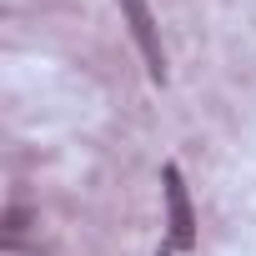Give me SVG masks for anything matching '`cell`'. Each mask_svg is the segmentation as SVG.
I'll use <instances>...</instances> for the list:
<instances>
[{
	"label": "cell",
	"instance_id": "obj_2",
	"mask_svg": "<svg viewBox=\"0 0 256 256\" xmlns=\"http://www.w3.org/2000/svg\"><path fill=\"white\" fill-rule=\"evenodd\" d=\"M120 16H126L131 40H136V50H141V60H146V76H151L156 86H166V50H161V26H156L151 6H146V0H120Z\"/></svg>",
	"mask_w": 256,
	"mask_h": 256
},
{
	"label": "cell",
	"instance_id": "obj_1",
	"mask_svg": "<svg viewBox=\"0 0 256 256\" xmlns=\"http://www.w3.org/2000/svg\"><path fill=\"white\" fill-rule=\"evenodd\" d=\"M161 186H166V236H171V251H191L196 246V206H191V191H186V176H181L176 161L161 171Z\"/></svg>",
	"mask_w": 256,
	"mask_h": 256
},
{
	"label": "cell",
	"instance_id": "obj_3",
	"mask_svg": "<svg viewBox=\"0 0 256 256\" xmlns=\"http://www.w3.org/2000/svg\"><path fill=\"white\" fill-rule=\"evenodd\" d=\"M161 256H171V251H161Z\"/></svg>",
	"mask_w": 256,
	"mask_h": 256
}]
</instances>
